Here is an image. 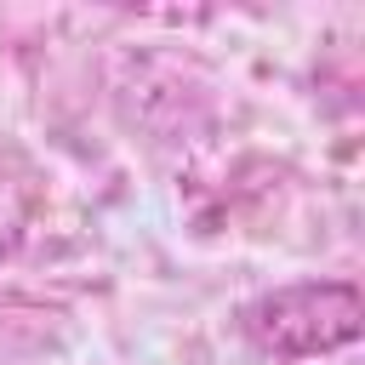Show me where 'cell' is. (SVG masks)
Returning <instances> with one entry per match:
<instances>
[{
	"mask_svg": "<svg viewBox=\"0 0 365 365\" xmlns=\"http://www.w3.org/2000/svg\"><path fill=\"white\" fill-rule=\"evenodd\" d=\"M240 331L274 359H314L365 331V297L354 279H297L245 302Z\"/></svg>",
	"mask_w": 365,
	"mask_h": 365,
	"instance_id": "1",
	"label": "cell"
}]
</instances>
